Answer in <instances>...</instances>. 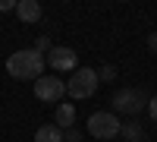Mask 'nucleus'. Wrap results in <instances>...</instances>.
Listing matches in <instances>:
<instances>
[{"mask_svg": "<svg viewBox=\"0 0 157 142\" xmlns=\"http://www.w3.org/2000/svg\"><path fill=\"white\" fill-rule=\"evenodd\" d=\"M44 67H47V57L41 51H16V54L6 57V73L13 79H41L44 76Z\"/></svg>", "mask_w": 157, "mask_h": 142, "instance_id": "f257e3e1", "label": "nucleus"}, {"mask_svg": "<svg viewBox=\"0 0 157 142\" xmlns=\"http://www.w3.org/2000/svg\"><path fill=\"white\" fill-rule=\"evenodd\" d=\"M98 73L94 70H88V67H78L75 76L66 82V95H72V101H82V98H91L98 92Z\"/></svg>", "mask_w": 157, "mask_h": 142, "instance_id": "f03ea898", "label": "nucleus"}, {"mask_svg": "<svg viewBox=\"0 0 157 142\" xmlns=\"http://www.w3.org/2000/svg\"><path fill=\"white\" fill-rule=\"evenodd\" d=\"M120 130H123V123L110 111H101V114H91V117H88V133L94 139H116Z\"/></svg>", "mask_w": 157, "mask_h": 142, "instance_id": "7ed1b4c3", "label": "nucleus"}, {"mask_svg": "<svg viewBox=\"0 0 157 142\" xmlns=\"http://www.w3.org/2000/svg\"><path fill=\"white\" fill-rule=\"evenodd\" d=\"M148 101L151 98L141 92V88H123V92L113 95V111H120V114H138V111L148 108Z\"/></svg>", "mask_w": 157, "mask_h": 142, "instance_id": "20e7f679", "label": "nucleus"}, {"mask_svg": "<svg viewBox=\"0 0 157 142\" xmlns=\"http://www.w3.org/2000/svg\"><path fill=\"white\" fill-rule=\"evenodd\" d=\"M66 95V82L60 76H41L35 79V98L38 101H60Z\"/></svg>", "mask_w": 157, "mask_h": 142, "instance_id": "39448f33", "label": "nucleus"}, {"mask_svg": "<svg viewBox=\"0 0 157 142\" xmlns=\"http://www.w3.org/2000/svg\"><path fill=\"white\" fill-rule=\"evenodd\" d=\"M47 63H50V70H60V73H75L78 67V57H75V51L72 47H50V54H47Z\"/></svg>", "mask_w": 157, "mask_h": 142, "instance_id": "423d86ee", "label": "nucleus"}, {"mask_svg": "<svg viewBox=\"0 0 157 142\" xmlns=\"http://www.w3.org/2000/svg\"><path fill=\"white\" fill-rule=\"evenodd\" d=\"M16 16L25 25H32V22L41 19V3H38V0H16Z\"/></svg>", "mask_w": 157, "mask_h": 142, "instance_id": "0eeeda50", "label": "nucleus"}, {"mask_svg": "<svg viewBox=\"0 0 157 142\" xmlns=\"http://www.w3.org/2000/svg\"><path fill=\"white\" fill-rule=\"evenodd\" d=\"M54 123L60 126V130H69V126L75 123V104H69V101H63V104H57Z\"/></svg>", "mask_w": 157, "mask_h": 142, "instance_id": "6e6552de", "label": "nucleus"}, {"mask_svg": "<svg viewBox=\"0 0 157 142\" xmlns=\"http://www.w3.org/2000/svg\"><path fill=\"white\" fill-rule=\"evenodd\" d=\"M35 142H63V130L57 123H44L35 130Z\"/></svg>", "mask_w": 157, "mask_h": 142, "instance_id": "1a4fd4ad", "label": "nucleus"}, {"mask_svg": "<svg viewBox=\"0 0 157 142\" xmlns=\"http://www.w3.org/2000/svg\"><path fill=\"white\" fill-rule=\"evenodd\" d=\"M120 133L126 136V142H141V139H145V130H141V123H138V120L123 123V130H120Z\"/></svg>", "mask_w": 157, "mask_h": 142, "instance_id": "9d476101", "label": "nucleus"}, {"mask_svg": "<svg viewBox=\"0 0 157 142\" xmlns=\"http://www.w3.org/2000/svg\"><path fill=\"white\" fill-rule=\"evenodd\" d=\"M98 79H104V82H113V79H116V67H110V63H107V67H101Z\"/></svg>", "mask_w": 157, "mask_h": 142, "instance_id": "9b49d317", "label": "nucleus"}, {"mask_svg": "<svg viewBox=\"0 0 157 142\" xmlns=\"http://www.w3.org/2000/svg\"><path fill=\"white\" fill-rule=\"evenodd\" d=\"M63 142H82V133L75 126H69V130H63Z\"/></svg>", "mask_w": 157, "mask_h": 142, "instance_id": "f8f14e48", "label": "nucleus"}, {"mask_svg": "<svg viewBox=\"0 0 157 142\" xmlns=\"http://www.w3.org/2000/svg\"><path fill=\"white\" fill-rule=\"evenodd\" d=\"M47 47H50V38H47V35H41V38H38V44H35V51H41V54H44Z\"/></svg>", "mask_w": 157, "mask_h": 142, "instance_id": "ddd939ff", "label": "nucleus"}, {"mask_svg": "<svg viewBox=\"0 0 157 142\" xmlns=\"http://www.w3.org/2000/svg\"><path fill=\"white\" fill-rule=\"evenodd\" d=\"M148 111H151V120L157 123V95H154V98L148 101Z\"/></svg>", "mask_w": 157, "mask_h": 142, "instance_id": "4468645a", "label": "nucleus"}, {"mask_svg": "<svg viewBox=\"0 0 157 142\" xmlns=\"http://www.w3.org/2000/svg\"><path fill=\"white\" fill-rule=\"evenodd\" d=\"M10 10H16V0H0V13H10Z\"/></svg>", "mask_w": 157, "mask_h": 142, "instance_id": "2eb2a0df", "label": "nucleus"}, {"mask_svg": "<svg viewBox=\"0 0 157 142\" xmlns=\"http://www.w3.org/2000/svg\"><path fill=\"white\" fill-rule=\"evenodd\" d=\"M148 47H151V54H157V32L148 35Z\"/></svg>", "mask_w": 157, "mask_h": 142, "instance_id": "dca6fc26", "label": "nucleus"}]
</instances>
